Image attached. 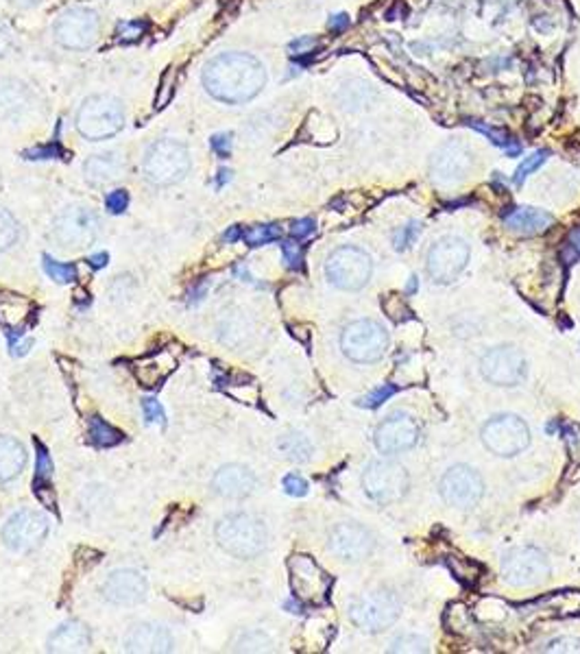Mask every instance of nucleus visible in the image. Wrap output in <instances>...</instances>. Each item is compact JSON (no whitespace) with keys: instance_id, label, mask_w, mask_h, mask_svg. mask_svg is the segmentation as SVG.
<instances>
[{"instance_id":"58836bf2","label":"nucleus","mask_w":580,"mask_h":654,"mask_svg":"<svg viewBox=\"0 0 580 654\" xmlns=\"http://www.w3.org/2000/svg\"><path fill=\"white\" fill-rule=\"evenodd\" d=\"M395 393H397L395 384H384V387L375 388L371 395H367V397L361 401V406L362 408H380V406H382L384 401H389V397H393Z\"/></svg>"},{"instance_id":"f704fd0d","label":"nucleus","mask_w":580,"mask_h":654,"mask_svg":"<svg viewBox=\"0 0 580 654\" xmlns=\"http://www.w3.org/2000/svg\"><path fill=\"white\" fill-rule=\"evenodd\" d=\"M18 238V225L7 210H0V251H7Z\"/></svg>"},{"instance_id":"f8f14e48","label":"nucleus","mask_w":580,"mask_h":654,"mask_svg":"<svg viewBox=\"0 0 580 654\" xmlns=\"http://www.w3.org/2000/svg\"><path fill=\"white\" fill-rule=\"evenodd\" d=\"M98 26H101V22L92 9L73 7L64 11L59 20L55 22V37L66 48L83 51V48H90L97 42Z\"/></svg>"},{"instance_id":"1a4fd4ad","label":"nucleus","mask_w":580,"mask_h":654,"mask_svg":"<svg viewBox=\"0 0 580 654\" xmlns=\"http://www.w3.org/2000/svg\"><path fill=\"white\" fill-rule=\"evenodd\" d=\"M98 218L87 207H68L55 218L53 238L62 249L81 251L97 240Z\"/></svg>"},{"instance_id":"5701e85b","label":"nucleus","mask_w":580,"mask_h":654,"mask_svg":"<svg viewBox=\"0 0 580 654\" xmlns=\"http://www.w3.org/2000/svg\"><path fill=\"white\" fill-rule=\"evenodd\" d=\"M472 166V159L465 146L447 145L436 153L432 159V177L436 181H456L465 177V173Z\"/></svg>"},{"instance_id":"052dcab7","label":"nucleus","mask_w":580,"mask_h":654,"mask_svg":"<svg viewBox=\"0 0 580 654\" xmlns=\"http://www.w3.org/2000/svg\"><path fill=\"white\" fill-rule=\"evenodd\" d=\"M414 290H417V277L411 279V286H408V295L414 293Z\"/></svg>"},{"instance_id":"473e14b6","label":"nucleus","mask_w":580,"mask_h":654,"mask_svg":"<svg viewBox=\"0 0 580 654\" xmlns=\"http://www.w3.org/2000/svg\"><path fill=\"white\" fill-rule=\"evenodd\" d=\"M44 271L51 275V279H55V282H59V284H68L76 279L75 264H62L48 256H44Z\"/></svg>"},{"instance_id":"0eeeda50","label":"nucleus","mask_w":580,"mask_h":654,"mask_svg":"<svg viewBox=\"0 0 580 654\" xmlns=\"http://www.w3.org/2000/svg\"><path fill=\"white\" fill-rule=\"evenodd\" d=\"M371 257L358 247H341L325 262V275L341 290H361L371 279Z\"/></svg>"},{"instance_id":"c756f323","label":"nucleus","mask_w":580,"mask_h":654,"mask_svg":"<svg viewBox=\"0 0 580 654\" xmlns=\"http://www.w3.org/2000/svg\"><path fill=\"white\" fill-rule=\"evenodd\" d=\"M469 125H472L473 129H478L480 134L487 136L489 140L494 142V145L502 146V148H504L506 153H511V156H517V153H519V145H515V140H513V136H508L506 131H502V129H491L489 125L478 123V120H469Z\"/></svg>"},{"instance_id":"c9c22d12","label":"nucleus","mask_w":580,"mask_h":654,"mask_svg":"<svg viewBox=\"0 0 580 654\" xmlns=\"http://www.w3.org/2000/svg\"><path fill=\"white\" fill-rule=\"evenodd\" d=\"M384 312H386V317H391L397 323L404 321V318H412V312L408 310L404 297H397V295L384 297Z\"/></svg>"},{"instance_id":"6e6d98bb","label":"nucleus","mask_w":580,"mask_h":654,"mask_svg":"<svg viewBox=\"0 0 580 654\" xmlns=\"http://www.w3.org/2000/svg\"><path fill=\"white\" fill-rule=\"evenodd\" d=\"M7 46H9V33L3 25H0V55L7 51Z\"/></svg>"},{"instance_id":"79ce46f5","label":"nucleus","mask_w":580,"mask_h":654,"mask_svg":"<svg viewBox=\"0 0 580 654\" xmlns=\"http://www.w3.org/2000/svg\"><path fill=\"white\" fill-rule=\"evenodd\" d=\"M173 84H175V70L168 68L162 76V84H159V92H158V98H156V107L158 109L166 107V103H168L170 98H173V90H170Z\"/></svg>"},{"instance_id":"cd10ccee","label":"nucleus","mask_w":580,"mask_h":654,"mask_svg":"<svg viewBox=\"0 0 580 654\" xmlns=\"http://www.w3.org/2000/svg\"><path fill=\"white\" fill-rule=\"evenodd\" d=\"M175 369V358L168 351H159L158 356H151L145 362L136 367V376L145 387H158L159 382L168 377V373Z\"/></svg>"},{"instance_id":"9d476101","label":"nucleus","mask_w":580,"mask_h":654,"mask_svg":"<svg viewBox=\"0 0 580 654\" xmlns=\"http://www.w3.org/2000/svg\"><path fill=\"white\" fill-rule=\"evenodd\" d=\"M550 576V560L537 548H515L502 560V579L511 587H537Z\"/></svg>"},{"instance_id":"f3484780","label":"nucleus","mask_w":580,"mask_h":654,"mask_svg":"<svg viewBox=\"0 0 580 654\" xmlns=\"http://www.w3.org/2000/svg\"><path fill=\"white\" fill-rule=\"evenodd\" d=\"M375 448L382 454H400L419 443V423L406 412H393L375 430Z\"/></svg>"},{"instance_id":"7c9ffc66","label":"nucleus","mask_w":580,"mask_h":654,"mask_svg":"<svg viewBox=\"0 0 580 654\" xmlns=\"http://www.w3.org/2000/svg\"><path fill=\"white\" fill-rule=\"evenodd\" d=\"M281 449H284L289 458L300 460V463L310 458V454H312L310 443H308V438L303 437V434H289V437H284V441H281Z\"/></svg>"},{"instance_id":"ddd939ff","label":"nucleus","mask_w":580,"mask_h":654,"mask_svg":"<svg viewBox=\"0 0 580 654\" xmlns=\"http://www.w3.org/2000/svg\"><path fill=\"white\" fill-rule=\"evenodd\" d=\"M469 262V245L465 240L447 236L432 245L428 254V273L436 284H450L465 271Z\"/></svg>"},{"instance_id":"7ed1b4c3","label":"nucleus","mask_w":580,"mask_h":654,"mask_svg":"<svg viewBox=\"0 0 580 654\" xmlns=\"http://www.w3.org/2000/svg\"><path fill=\"white\" fill-rule=\"evenodd\" d=\"M125 114L114 96H90L76 114V129L87 140H107L123 129Z\"/></svg>"},{"instance_id":"49530a36","label":"nucleus","mask_w":580,"mask_h":654,"mask_svg":"<svg viewBox=\"0 0 580 654\" xmlns=\"http://www.w3.org/2000/svg\"><path fill=\"white\" fill-rule=\"evenodd\" d=\"M281 251H284V260L290 268H301L303 256H301V247L300 245L292 243V240H286V243L281 245Z\"/></svg>"},{"instance_id":"f257e3e1","label":"nucleus","mask_w":580,"mask_h":654,"mask_svg":"<svg viewBox=\"0 0 580 654\" xmlns=\"http://www.w3.org/2000/svg\"><path fill=\"white\" fill-rule=\"evenodd\" d=\"M267 84V70L256 57L247 53H223L208 62L203 70V86L214 98L223 103L251 101Z\"/></svg>"},{"instance_id":"f03ea898","label":"nucleus","mask_w":580,"mask_h":654,"mask_svg":"<svg viewBox=\"0 0 580 654\" xmlns=\"http://www.w3.org/2000/svg\"><path fill=\"white\" fill-rule=\"evenodd\" d=\"M217 541L231 557L253 558L267 548V528L251 515L236 513L219 521Z\"/></svg>"},{"instance_id":"2f4dec72","label":"nucleus","mask_w":580,"mask_h":654,"mask_svg":"<svg viewBox=\"0 0 580 654\" xmlns=\"http://www.w3.org/2000/svg\"><path fill=\"white\" fill-rule=\"evenodd\" d=\"M281 236V229L278 225H258V227H249L247 232H242V238L249 247H262L267 243H273Z\"/></svg>"},{"instance_id":"4468645a","label":"nucleus","mask_w":580,"mask_h":654,"mask_svg":"<svg viewBox=\"0 0 580 654\" xmlns=\"http://www.w3.org/2000/svg\"><path fill=\"white\" fill-rule=\"evenodd\" d=\"M441 498L445 499V504H450L452 508H472L476 507L484 493L483 478L476 469L467 465L452 467L447 474L441 478L439 485Z\"/></svg>"},{"instance_id":"4c0bfd02","label":"nucleus","mask_w":580,"mask_h":654,"mask_svg":"<svg viewBox=\"0 0 580 654\" xmlns=\"http://www.w3.org/2000/svg\"><path fill=\"white\" fill-rule=\"evenodd\" d=\"M425 650H428V641L417 635L400 637V639H395L393 646H391V652H425Z\"/></svg>"},{"instance_id":"393cba45","label":"nucleus","mask_w":580,"mask_h":654,"mask_svg":"<svg viewBox=\"0 0 580 654\" xmlns=\"http://www.w3.org/2000/svg\"><path fill=\"white\" fill-rule=\"evenodd\" d=\"M90 648V630L81 622H66L48 637L51 652H86Z\"/></svg>"},{"instance_id":"37998d69","label":"nucleus","mask_w":580,"mask_h":654,"mask_svg":"<svg viewBox=\"0 0 580 654\" xmlns=\"http://www.w3.org/2000/svg\"><path fill=\"white\" fill-rule=\"evenodd\" d=\"M142 410H145V417L148 423H159V426H166V412L158 399L147 397L142 401Z\"/></svg>"},{"instance_id":"dca6fc26","label":"nucleus","mask_w":580,"mask_h":654,"mask_svg":"<svg viewBox=\"0 0 580 654\" xmlns=\"http://www.w3.org/2000/svg\"><path fill=\"white\" fill-rule=\"evenodd\" d=\"M480 371L484 380L497 384V387H515L526 376V358L515 347H495L484 354L480 360Z\"/></svg>"},{"instance_id":"a211bd4d","label":"nucleus","mask_w":580,"mask_h":654,"mask_svg":"<svg viewBox=\"0 0 580 654\" xmlns=\"http://www.w3.org/2000/svg\"><path fill=\"white\" fill-rule=\"evenodd\" d=\"M289 569L292 591L297 593V598L308 602H321L328 596L331 579L310 557L297 554L290 558Z\"/></svg>"},{"instance_id":"6ab92c4d","label":"nucleus","mask_w":580,"mask_h":654,"mask_svg":"<svg viewBox=\"0 0 580 654\" xmlns=\"http://www.w3.org/2000/svg\"><path fill=\"white\" fill-rule=\"evenodd\" d=\"M328 546L330 552L336 554L339 558L358 563V560H364L373 552V537L367 528L347 521V524L336 526L330 532Z\"/></svg>"},{"instance_id":"c03bdc74","label":"nucleus","mask_w":580,"mask_h":654,"mask_svg":"<svg viewBox=\"0 0 580 654\" xmlns=\"http://www.w3.org/2000/svg\"><path fill=\"white\" fill-rule=\"evenodd\" d=\"M145 29H147L145 22H123V25L118 26V35L123 42H136L140 40Z\"/></svg>"},{"instance_id":"8fccbe9b","label":"nucleus","mask_w":580,"mask_h":654,"mask_svg":"<svg viewBox=\"0 0 580 654\" xmlns=\"http://www.w3.org/2000/svg\"><path fill=\"white\" fill-rule=\"evenodd\" d=\"M545 652H580V639H572V637H565V639H556L548 644Z\"/></svg>"},{"instance_id":"e433bc0d","label":"nucleus","mask_w":580,"mask_h":654,"mask_svg":"<svg viewBox=\"0 0 580 654\" xmlns=\"http://www.w3.org/2000/svg\"><path fill=\"white\" fill-rule=\"evenodd\" d=\"M22 103H25V96H22V90L18 86H7L0 87V112H15Z\"/></svg>"},{"instance_id":"a18cd8bd","label":"nucleus","mask_w":580,"mask_h":654,"mask_svg":"<svg viewBox=\"0 0 580 654\" xmlns=\"http://www.w3.org/2000/svg\"><path fill=\"white\" fill-rule=\"evenodd\" d=\"M105 206H107V210L112 214H120L127 210V206H129V195H127L125 190H114L109 192L107 199H105Z\"/></svg>"},{"instance_id":"c85d7f7f","label":"nucleus","mask_w":580,"mask_h":654,"mask_svg":"<svg viewBox=\"0 0 580 654\" xmlns=\"http://www.w3.org/2000/svg\"><path fill=\"white\" fill-rule=\"evenodd\" d=\"M90 438H92L94 445H98V448H112V445L123 441V432H118L116 428L109 426V423H105L103 419H98V417H92V419H90Z\"/></svg>"},{"instance_id":"09e8293b","label":"nucleus","mask_w":580,"mask_h":654,"mask_svg":"<svg viewBox=\"0 0 580 654\" xmlns=\"http://www.w3.org/2000/svg\"><path fill=\"white\" fill-rule=\"evenodd\" d=\"M53 476V463L48 458L46 449L37 445V480H51Z\"/></svg>"},{"instance_id":"2eb2a0df","label":"nucleus","mask_w":580,"mask_h":654,"mask_svg":"<svg viewBox=\"0 0 580 654\" xmlns=\"http://www.w3.org/2000/svg\"><path fill=\"white\" fill-rule=\"evenodd\" d=\"M48 532L46 515L37 510H18L3 528L5 546L14 552H29L44 541Z\"/></svg>"},{"instance_id":"5fc2aeb1","label":"nucleus","mask_w":580,"mask_h":654,"mask_svg":"<svg viewBox=\"0 0 580 654\" xmlns=\"http://www.w3.org/2000/svg\"><path fill=\"white\" fill-rule=\"evenodd\" d=\"M347 25H350V18H347L345 14L334 15V18L330 20V29H331V31H342Z\"/></svg>"},{"instance_id":"aec40b11","label":"nucleus","mask_w":580,"mask_h":654,"mask_svg":"<svg viewBox=\"0 0 580 654\" xmlns=\"http://www.w3.org/2000/svg\"><path fill=\"white\" fill-rule=\"evenodd\" d=\"M105 600L118 607H131L145 600L147 596V580L140 571L136 569H118L109 574V579L103 585Z\"/></svg>"},{"instance_id":"a19ab883","label":"nucleus","mask_w":580,"mask_h":654,"mask_svg":"<svg viewBox=\"0 0 580 654\" xmlns=\"http://www.w3.org/2000/svg\"><path fill=\"white\" fill-rule=\"evenodd\" d=\"M578 257H580V227L572 229L565 240V247H563L561 251V260H565V264H574Z\"/></svg>"},{"instance_id":"4d7b16f0","label":"nucleus","mask_w":580,"mask_h":654,"mask_svg":"<svg viewBox=\"0 0 580 654\" xmlns=\"http://www.w3.org/2000/svg\"><path fill=\"white\" fill-rule=\"evenodd\" d=\"M90 264L94 268H103L105 264H107V254H98V256H92L90 257Z\"/></svg>"},{"instance_id":"3c124183","label":"nucleus","mask_w":580,"mask_h":654,"mask_svg":"<svg viewBox=\"0 0 580 654\" xmlns=\"http://www.w3.org/2000/svg\"><path fill=\"white\" fill-rule=\"evenodd\" d=\"M314 232V221L312 218H301V221H295L290 227V234L295 238H308Z\"/></svg>"},{"instance_id":"a878e982","label":"nucleus","mask_w":580,"mask_h":654,"mask_svg":"<svg viewBox=\"0 0 580 654\" xmlns=\"http://www.w3.org/2000/svg\"><path fill=\"white\" fill-rule=\"evenodd\" d=\"M504 223L511 232L534 236L552 227V225H555V216L544 210H537V207H517V210L508 214Z\"/></svg>"},{"instance_id":"20e7f679","label":"nucleus","mask_w":580,"mask_h":654,"mask_svg":"<svg viewBox=\"0 0 580 654\" xmlns=\"http://www.w3.org/2000/svg\"><path fill=\"white\" fill-rule=\"evenodd\" d=\"M402 613V602L391 591H367L350 604V619L367 633H382Z\"/></svg>"},{"instance_id":"423d86ee","label":"nucleus","mask_w":580,"mask_h":654,"mask_svg":"<svg viewBox=\"0 0 580 654\" xmlns=\"http://www.w3.org/2000/svg\"><path fill=\"white\" fill-rule=\"evenodd\" d=\"M341 347L353 362H378L389 349V332L375 321H356L345 327L341 337Z\"/></svg>"},{"instance_id":"680f3d73","label":"nucleus","mask_w":580,"mask_h":654,"mask_svg":"<svg viewBox=\"0 0 580 654\" xmlns=\"http://www.w3.org/2000/svg\"><path fill=\"white\" fill-rule=\"evenodd\" d=\"M11 3H18V5H33V3H37V0H11Z\"/></svg>"},{"instance_id":"de8ad7c7","label":"nucleus","mask_w":580,"mask_h":654,"mask_svg":"<svg viewBox=\"0 0 580 654\" xmlns=\"http://www.w3.org/2000/svg\"><path fill=\"white\" fill-rule=\"evenodd\" d=\"M284 491L292 498H301V496H306V493H308V482L303 480L301 476L290 474V476L284 478Z\"/></svg>"},{"instance_id":"bf43d9fd","label":"nucleus","mask_w":580,"mask_h":654,"mask_svg":"<svg viewBox=\"0 0 580 654\" xmlns=\"http://www.w3.org/2000/svg\"><path fill=\"white\" fill-rule=\"evenodd\" d=\"M229 170H220V177H219V186L223 184V181H229Z\"/></svg>"},{"instance_id":"ea45409f","label":"nucleus","mask_w":580,"mask_h":654,"mask_svg":"<svg viewBox=\"0 0 580 654\" xmlns=\"http://www.w3.org/2000/svg\"><path fill=\"white\" fill-rule=\"evenodd\" d=\"M419 232H422V225H419V223H408L406 227L397 229L395 236H393L395 249H397V251L408 249V247H411V245L414 243V240H417Z\"/></svg>"},{"instance_id":"4be33fe9","label":"nucleus","mask_w":580,"mask_h":654,"mask_svg":"<svg viewBox=\"0 0 580 654\" xmlns=\"http://www.w3.org/2000/svg\"><path fill=\"white\" fill-rule=\"evenodd\" d=\"M212 487L219 496L240 499L247 498L249 493L253 491V487H256V476L242 465H225L220 467L217 476H214Z\"/></svg>"},{"instance_id":"bb28decb","label":"nucleus","mask_w":580,"mask_h":654,"mask_svg":"<svg viewBox=\"0 0 580 654\" xmlns=\"http://www.w3.org/2000/svg\"><path fill=\"white\" fill-rule=\"evenodd\" d=\"M26 452L25 448L11 437H0V482L14 480L25 469Z\"/></svg>"},{"instance_id":"72a5a7b5","label":"nucleus","mask_w":580,"mask_h":654,"mask_svg":"<svg viewBox=\"0 0 580 654\" xmlns=\"http://www.w3.org/2000/svg\"><path fill=\"white\" fill-rule=\"evenodd\" d=\"M548 157H550V151H545V148H541V151L533 153V156L524 159V162L519 164V168L515 170V184H517V186H522L524 181H526L528 175H533L534 170L544 166L545 159H548Z\"/></svg>"},{"instance_id":"603ef678","label":"nucleus","mask_w":580,"mask_h":654,"mask_svg":"<svg viewBox=\"0 0 580 654\" xmlns=\"http://www.w3.org/2000/svg\"><path fill=\"white\" fill-rule=\"evenodd\" d=\"M212 148L219 153V156L228 157L231 151V134H219L212 137Z\"/></svg>"},{"instance_id":"9b49d317","label":"nucleus","mask_w":580,"mask_h":654,"mask_svg":"<svg viewBox=\"0 0 580 654\" xmlns=\"http://www.w3.org/2000/svg\"><path fill=\"white\" fill-rule=\"evenodd\" d=\"M483 443L489 452L497 456H517L530 445V430L515 415H500L487 421L483 428Z\"/></svg>"},{"instance_id":"39448f33","label":"nucleus","mask_w":580,"mask_h":654,"mask_svg":"<svg viewBox=\"0 0 580 654\" xmlns=\"http://www.w3.org/2000/svg\"><path fill=\"white\" fill-rule=\"evenodd\" d=\"M188 168H190V153L177 140H159L145 156V175L156 186L177 184L184 179Z\"/></svg>"},{"instance_id":"13d9d810","label":"nucleus","mask_w":580,"mask_h":654,"mask_svg":"<svg viewBox=\"0 0 580 654\" xmlns=\"http://www.w3.org/2000/svg\"><path fill=\"white\" fill-rule=\"evenodd\" d=\"M239 236H242L240 229L234 227V229H229L228 234H225V240H236V238H239Z\"/></svg>"},{"instance_id":"b1692460","label":"nucleus","mask_w":580,"mask_h":654,"mask_svg":"<svg viewBox=\"0 0 580 654\" xmlns=\"http://www.w3.org/2000/svg\"><path fill=\"white\" fill-rule=\"evenodd\" d=\"M127 170V159L123 153H101L86 162L83 173L92 186H107L118 181Z\"/></svg>"},{"instance_id":"412c9836","label":"nucleus","mask_w":580,"mask_h":654,"mask_svg":"<svg viewBox=\"0 0 580 654\" xmlns=\"http://www.w3.org/2000/svg\"><path fill=\"white\" fill-rule=\"evenodd\" d=\"M123 646L127 652H170L173 650V637L168 629L159 624H137L125 635Z\"/></svg>"},{"instance_id":"6e6552de","label":"nucleus","mask_w":580,"mask_h":654,"mask_svg":"<svg viewBox=\"0 0 580 654\" xmlns=\"http://www.w3.org/2000/svg\"><path fill=\"white\" fill-rule=\"evenodd\" d=\"M408 485L411 480H408L406 469L393 460L371 463L362 476L364 493L380 504L400 502L408 493Z\"/></svg>"},{"instance_id":"864d4df0","label":"nucleus","mask_w":580,"mask_h":654,"mask_svg":"<svg viewBox=\"0 0 580 654\" xmlns=\"http://www.w3.org/2000/svg\"><path fill=\"white\" fill-rule=\"evenodd\" d=\"M314 44H317V42H314L312 37H301V40H295V42L290 44V51H292V55L308 53V51H310V48L314 46Z\"/></svg>"}]
</instances>
